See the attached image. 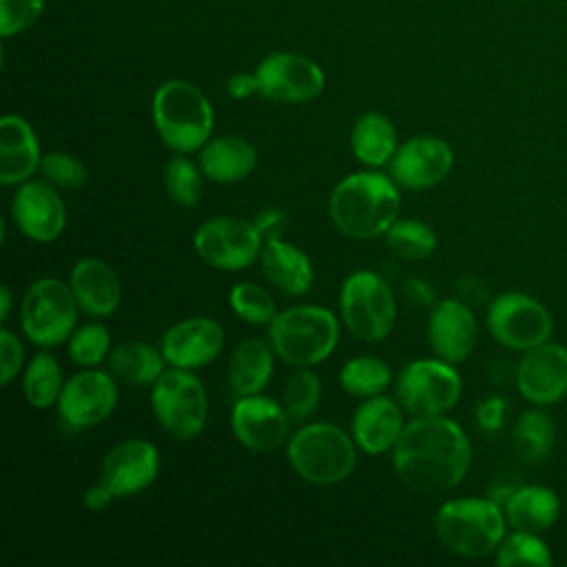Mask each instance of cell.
<instances>
[{"mask_svg": "<svg viewBox=\"0 0 567 567\" xmlns=\"http://www.w3.org/2000/svg\"><path fill=\"white\" fill-rule=\"evenodd\" d=\"M392 463L410 489L443 494L465 478L472 445L465 430L450 416H414L392 447Z\"/></svg>", "mask_w": 567, "mask_h": 567, "instance_id": "6da1fadb", "label": "cell"}, {"mask_svg": "<svg viewBox=\"0 0 567 567\" xmlns=\"http://www.w3.org/2000/svg\"><path fill=\"white\" fill-rule=\"evenodd\" d=\"M401 195L392 175L374 168L346 175L330 193L328 213L337 230L352 239L383 237L399 219Z\"/></svg>", "mask_w": 567, "mask_h": 567, "instance_id": "7a4b0ae2", "label": "cell"}, {"mask_svg": "<svg viewBox=\"0 0 567 567\" xmlns=\"http://www.w3.org/2000/svg\"><path fill=\"white\" fill-rule=\"evenodd\" d=\"M159 140L175 153L199 151L213 135L215 113L206 93L188 80L162 82L151 102Z\"/></svg>", "mask_w": 567, "mask_h": 567, "instance_id": "3957f363", "label": "cell"}, {"mask_svg": "<svg viewBox=\"0 0 567 567\" xmlns=\"http://www.w3.org/2000/svg\"><path fill=\"white\" fill-rule=\"evenodd\" d=\"M268 341L275 354L292 368L323 363L339 343V321L332 310L301 303L277 312L268 326Z\"/></svg>", "mask_w": 567, "mask_h": 567, "instance_id": "277c9868", "label": "cell"}, {"mask_svg": "<svg viewBox=\"0 0 567 567\" xmlns=\"http://www.w3.org/2000/svg\"><path fill=\"white\" fill-rule=\"evenodd\" d=\"M505 514L494 498H452L434 516L439 540L463 558H483L505 538Z\"/></svg>", "mask_w": 567, "mask_h": 567, "instance_id": "5b68a950", "label": "cell"}, {"mask_svg": "<svg viewBox=\"0 0 567 567\" xmlns=\"http://www.w3.org/2000/svg\"><path fill=\"white\" fill-rule=\"evenodd\" d=\"M357 443L341 427L319 421L299 427L288 441V461L299 478L312 485L346 481L357 463Z\"/></svg>", "mask_w": 567, "mask_h": 567, "instance_id": "8992f818", "label": "cell"}, {"mask_svg": "<svg viewBox=\"0 0 567 567\" xmlns=\"http://www.w3.org/2000/svg\"><path fill=\"white\" fill-rule=\"evenodd\" d=\"M151 388V408L166 434L190 441L204 432L208 396L199 377L190 370L168 368Z\"/></svg>", "mask_w": 567, "mask_h": 567, "instance_id": "52a82bcc", "label": "cell"}, {"mask_svg": "<svg viewBox=\"0 0 567 567\" xmlns=\"http://www.w3.org/2000/svg\"><path fill=\"white\" fill-rule=\"evenodd\" d=\"M339 308L346 328L361 341H383L394 328L396 299L379 272L357 270L348 275L341 284Z\"/></svg>", "mask_w": 567, "mask_h": 567, "instance_id": "ba28073f", "label": "cell"}, {"mask_svg": "<svg viewBox=\"0 0 567 567\" xmlns=\"http://www.w3.org/2000/svg\"><path fill=\"white\" fill-rule=\"evenodd\" d=\"M78 301L69 284L55 277L33 281L20 301V326L24 337L42 348L69 341L78 323Z\"/></svg>", "mask_w": 567, "mask_h": 567, "instance_id": "9c48e42d", "label": "cell"}, {"mask_svg": "<svg viewBox=\"0 0 567 567\" xmlns=\"http://www.w3.org/2000/svg\"><path fill=\"white\" fill-rule=\"evenodd\" d=\"M461 390V374L443 359H416L396 379L399 403L412 416L447 414L458 403Z\"/></svg>", "mask_w": 567, "mask_h": 567, "instance_id": "30bf717a", "label": "cell"}, {"mask_svg": "<svg viewBox=\"0 0 567 567\" xmlns=\"http://www.w3.org/2000/svg\"><path fill=\"white\" fill-rule=\"evenodd\" d=\"M115 374L100 368H84L64 381L58 399L60 423L69 432H82L106 421L117 405Z\"/></svg>", "mask_w": 567, "mask_h": 567, "instance_id": "8fae6325", "label": "cell"}, {"mask_svg": "<svg viewBox=\"0 0 567 567\" xmlns=\"http://www.w3.org/2000/svg\"><path fill=\"white\" fill-rule=\"evenodd\" d=\"M197 255L217 270H244L255 264L264 248L257 226L241 217H213L193 237Z\"/></svg>", "mask_w": 567, "mask_h": 567, "instance_id": "7c38bea8", "label": "cell"}, {"mask_svg": "<svg viewBox=\"0 0 567 567\" xmlns=\"http://www.w3.org/2000/svg\"><path fill=\"white\" fill-rule=\"evenodd\" d=\"M255 78L259 95L279 104H301L321 95L326 86L323 69L308 55L295 51H275L266 55Z\"/></svg>", "mask_w": 567, "mask_h": 567, "instance_id": "4fadbf2b", "label": "cell"}, {"mask_svg": "<svg viewBox=\"0 0 567 567\" xmlns=\"http://www.w3.org/2000/svg\"><path fill=\"white\" fill-rule=\"evenodd\" d=\"M487 328L492 337L512 350H532L551 334V315L529 295H498L487 310Z\"/></svg>", "mask_w": 567, "mask_h": 567, "instance_id": "5bb4252c", "label": "cell"}, {"mask_svg": "<svg viewBox=\"0 0 567 567\" xmlns=\"http://www.w3.org/2000/svg\"><path fill=\"white\" fill-rule=\"evenodd\" d=\"M159 450L146 439H126L111 447L100 465V481L115 498H128L151 487L159 474Z\"/></svg>", "mask_w": 567, "mask_h": 567, "instance_id": "9a60e30c", "label": "cell"}, {"mask_svg": "<svg viewBox=\"0 0 567 567\" xmlns=\"http://www.w3.org/2000/svg\"><path fill=\"white\" fill-rule=\"evenodd\" d=\"M454 166V151L443 137L414 135L403 142L390 159L392 179L410 190L441 184Z\"/></svg>", "mask_w": 567, "mask_h": 567, "instance_id": "2e32d148", "label": "cell"}, {"mask_svg": "<svg viewBox=\"0 0 567 567\" xmlns=\"http://www.w3.org/2000/svg\"><path fill=\"white\" fill-rule=\"evenodd\" d=\"M11 217L24 237L49 244L64 233L66 206L51 182L27 179L11 199Z\"/></svg>", "mask_w": 567, "mask_h": 567, "instance_id": "e0dca14e", "label": "cell"}, {"mask_svg": "<svg viewBox=\"0 0 567 567\" xmlns=\"http://www.w3.org/2000/svg\"><path fill=\"white\" fill-rule=\"evenodd\" d=\"M288 425L290 414L286 408L261 392L239 396L230 410L235 439L252 452H272L281 447L288 436Z\"/></svg>", "mask_w": 567, "mask_h": 567, "instance_id": "ac0fdd59", "label": "cell"}, {"mask_svg": "<svg viewBox=\"0 0 567 567\" xmlns=\"http://www.w3.org/2000/svg\"><path fill=\"white\" fill-rule=\"evenodd\" d=\"M516 388L534 405H551L567 394V348L540 343L525 350L516 368Z\"/></svg>", "mask_w": 567, "mask_h": 567, "instance_id": "d6986e66", "label": "cell"}, {"mask_svg": "<svg viewBox=\"0 0 567 567\" xmlns=\"http://www.w3.org/2000/svg\"><path fill=\"white\" fill-rule=\"evenodd\" d=\"M224 328L208 317H188L162 337V354L171 368L197 370L213 363L224 350Z\"/></svg>", "mask_w": 567, "mask_h": 567, "instance_id": "ffe728a7", "label": "cell"}, {"mask_svg": "<svg viewBox=\"0 0 567 567\" xmlns=\"http://www.w3.org/2000/svg\"><path fill=\"white\" fill-rule=\"evenodd\" d=\"M427 337L439 359L450 363L465 361L478 337L474 312L458 299L436 301L430 312Z\"/></svg>", "mask_w": 567, "mask_h": 567, "instance_id": "44dd1931", "label": "cell"}, {"mask_svg": "<svg viewBox=\"0 0 567 567\" xmlns=\"http://www.w3.org/2000/svg\"><path fill=\"white\" fill-rule=\"evenodd\" d=\"M403 427V405L385 394L368 396L352 414V439L372 456L392 450Z\"/></svg>", "mask_w": 567, "mask_h": 567, "instance_id": "7402d4cb", "label": "cell"}, {"mask_svg": "<svg viewBox=\"0 0 567 567\" xmlns=\"http://www.w3.org/2000/svg\"><path fill=\"white\" fill-rule=\"evenodd\" d=\"M42 153L33 126L16 113L0 117V184L20 186L40 168Z\"/></svg>", "mask_w": 567, "mask_h": 567, "instance_id": "603a6c76", "label": "cell"}, {"mask_svg": "<svg viewBox=\"0 0 567 567\" xmlns=\"http://www.w3.org/2000/svg\"><path fill=\"white\" fill-rule=\"evenodd\" d=\"M69 286L82 312L91 317H109L122 303V284L113 266L100 257L75 261L69 272Z\"/></svg>", "mask_w": 567, "mask_h": 567, "instance_id": "cb8c5ba5", "label": "cell"}, {"mask_svg": "<svg viewBox=\"0 0 567 567\" xmlns=\"http://www.w3.org/2000/svg\"><path fill=\"white\" fill-rule=\"evenodd\" d=\"M259 266L270 286L288 297H303L315 284L310 257L299 246L281 237H270L264 241Z\"/></svg>", "mask_w": 567, "mask_h": 567, "instance_id": "d4e9b609", "label": "cell"}, {"mask_svg": "<svg viewBox=\"0 0 567 567\" xmlns=\"http://www.w3.org/2000/svg\"><path fill=\"white\" fill-rule=\"evenodd\" d=\"M257 166L255 146L237 135L208 140L199 148V168L215 184H235L246 179Z\"/></svg>", "mask_w": 567, "mask_h": 567, "instance_id": "484cf974", "label": "cell"}, {"mask_svg": "<svg viewBox=\"0 0 567 567\" xmlns=\"http://www.w3.org/2000/svg\"><path fill=\"white\" fill-rule=\"evenodd\" d=\"M501 507L512 529L534 534L551 527L560 514V501L556 492L545 485L514 487Z\"/></svg>", "mask_w": 567, "mask_h": 567, "instance_id": "4316f807", "label": "cell"}, {"mask_svg": "<svg viewBox=\"0 0 567 567\" xmlns=\"http://www.w3.org/2000/svg\"><path fill=\"white\" fill-rule=\"evenodd\" d=\"M275 350L270 341L250 337L244 339L230 354L228 383L237 396L259 394L272 379Z\"/></svg>", "mask_w": 567, "mask_h": 567, "instance_id": "83f0119b", "label": "cell"}, {"mask_svg": "<svg viewBox=\"0 0 567 567\" xmlns=\"http://www.w3.org/2000/svg\"><path fill=\"white\" fill-rule=\"evenodd\" d=\"M350 148L354 157L368 168H381L390 164L399 148L392 120L379 111L363 113L352 126Z\"/></svg>", "mask_w": 567, "mask_h": 567, "instance_id": "f1b7e54d", "label": "cell"}, {"mask_svg": "<svg viewBox=\"0 0 567 567\" xmlns=\"http://www.w3.org/2000/svg\"><path fill=\"white\" fill-rule=\"evenodd\" d=\"M164 365L162 350L144 341H124L109 354L111 372L133 385H153L164 374Z\"/></svg>", "mask_w": 567, "mask_h": 567, "instance_id": "f546056e", "label": "cell"}, {"mask_svg": "<svg viewBox=\"0 0 567 567\" xmlns=\"http://www.w3.org/2000/svg\"><path fill=\"white\" fill-rule=\"evenodd\" d=\"M62 388H64V381H62V368L58 359L47 350L38 352L27 363V370L22 377V392L29 405L38 410L51 408L53 403H58Z\"/></svg>", "mask_w": 567, "mask_h": 567, "instance_id": "4dcf8cb0", "label": "cell"}, {"mask_svg": "<svg viewBox=\"0 0 567 567\" xmlns=\"http://www.w3.org/2000/svg\"><path fill=\"white\" fill-rule=\"evenodd\" d=\"M392 381V368L377 357H352L339 370L341 388L352 396L383 394Z\"/></svg>", "mask_w": 567, "mask_h": 567, "instance_id": "1f68e13d", "label": "cell"}, {"mask_svg": "<svg viewBox=\"0 0 567 567\" xmlns=\"http://www.w3.org/2000/svg\"><path fill=\"white\" fill-rule=\"evenodd\" d=\"M383 239L385 248L405 261H421L436 248V233L421 219H396Z\"/></svg>", "mask_w": 567, "mask_h": 567, "instance_id": "d6a6232c", "label": "cell"}, {"mask_svg": "<svg viewBox=\"0 0 567 567\" xmlns=\"http://www.w3.org/2000/svg\"><path fill=\"white\" fill-rule=\"evenodd\" d=\"M554 436H556L554 421L549 419L547 412L538 408L525 410L514 425L516 450L527 461L545 458L554 445Z\"/></svg>", "mask_w": 567, "mask_h": 567, "instance_id": "836d02e7", "label": "cell"}, {"mask_svg": "<svg viewBox=\"0 0 567 567\" xmlns=\"http://www.w3.org/2000/svg\"><path fill=\"white\" fill-rule=\"evenodd\" d=\"M496 565H501V567H516V565L549 567L551 554L538 534L514 529L512 534H505V538L496 547Z\"/></svg>", "mask_w": 567, "mask_h": 567, "instance_id": "e575fe53", "label": "cell"}, {"mask_svg": "<svg viewBox=\"0 0 567 567\" xmlns=\"http://www.w3.org/2000/svg\"><path fill=\"white\" fill-rule=\"evenodd\" d=\"M228 303L241 321L252 326H270L277 317V306L270 292L252 281L235 284L228 292Z\"/></svg>", "mask_w": 567, "mask_h": 567, "instance_id": "d590c367", "label": "cell"}, {"mask_svg": "<svg viewBox=\"0 0 567 567\" xmlns=\"http://www.w3.org/2000/svg\"><path fill=\"white\" fill-rule=\"evenodd\" d=\"M66 350L69 359L80 368H97L111 354V332L97 321L84 323L73 330Z\"/></svg>", "mask_w": 567, "mask_h": 567, "instance_id": "8d00e7d4", "label": "cell"}, {"mask_svg": "<svg viewBox=\"0 0 567 567\" xmlns=\"http://www.w3.org/2000/svg\"><path fill=\"white\" fill-rule=\"evenodd\" d=\"M321 401V379L310 368H297L290 374L284 390V408L290 414V421L301 423L315 414Z\"/></svg>", "mask_w": 567, "mask_h": 567, "instance_id": "74e56055", "label": "cell"}, {"mask_svg": "<svg viewBox=\"0 0 567 567\" xmlns=\"http://www.w3.org/2000/svg\"><path fill=\"white\" fill-rule=\"evenodd\" d=\"M202 168L184 153H177L164 171L168 197L179 206H195L202 195Z\"/></svg>", "mask_w": 567, "mask_h": 567, "instance_id": "f35d334b", "label": "cell"}, {"mask_svg": "<svg viewBox=\"0 0 567 567\" xmlns=\"http://www.w3.org/2000/svg\"><path fill=\"white\" fill-rule=\"evenodd\" d=\"M40 171L47 182H51L53 186H60V188H69V190L84 186L89 179L86 166L75 155H71L66 151L44 153L42 162H40Z\"/></svg>", "mask_w": 567, "mask_h": 567, "instance_id": "ab89813d", "label": "cell"}, {"mask_svg": "<svg viewBox=\"0 0 567 567\" xmlns=\"http://www.w3.org/2000/svg\"><path fill=\"white\" fill-rule=\"evenodd\" d=\"M44 11V0H0V35L11 38L31 29Z\"/></svg>", "mask_w": 567, "mask_h": 567, "instance_id": "60d3db41", "label": "cell"}, {"mask_svg": "<svg viewBox=\"0 0 567 567\" xmlns=\"http://www.w3.org/2000/svg\"><path fill=\"white\" fill-rule=\"evenodd\" d=\"M24 363V348L16 332L2 326L0 330V383L7 388Z\"/></svg>", "mask_w": 567, "mask_h": 567, "instance_id": "b9f144b4", "label": "cell"}, {"mask_svg": "<svg viewBox=\"0 0 567 567\" xmlns=\"http://www.w3.org/2000/svg\"><path fill=\"white\" fill-rule=\"evenodd\" d=\"M505 412H507L505 399L487 396L476 405V423L485 432H496V430H501V425L505 421Z\"/></svg>", "mask_w": 567, "mask_h": 567, "instance_id": "7bdbcfd3", "label": "cell"}, {"mask_svg": "<svg viewBox=\"0 0 567 567\" xmlns=\"http://www.w3.org/2000/svg\"><path fill=\"white\" fill-rule=\"evenodd\" d=\"M403 295L419 308H434L436 303V292L434 288L419 277H408L403 281Z\"/></svg>", "mask_w": 567, "mask_h": 567, "instance_id": "ee69618b", "label": "cell"}, {"mask_svg": "<svg viewBox=\"0 0 567 567\" xmlns=\"http://www.w3.org/2000/svg\"><path fill=\"white\" fill-rule=\"evenodd\" d=\"M252 224L257 226V230L261 233V237L266 241L270 237H279V230L286 224V213L281 208H261L252 217Z\"/></svg>", "mask_w": 567, "mask_h": 567, "instance_id": "f6af8a7d", "label": "cell"}, {"mask_svg": "<svg viewBox=\"0 0 567 567\" xmlns=\"http://www.w3.org/2000/svg\"><path fill=\"white\" fill-rule=\"evenodd\" d=\"M226 91L235 100H246L250 95H259V84H257L255 71L252 73H246V71L233 73L226 82Z\"/></svg>", "mask_w": 567, "mask_h": 567, "instance_id": "bcb514c9", "label": "cell"}, {"mask_svg": "<svg viewBox=\"0 0 567 567\" xmlns=\"http://www.w3.org/2000/svg\"><path fill=\"white\" fill-rule=\"evenodd\" d=\"M113 501H115L113 492H111L102 481H97L95 485H91V487L84 489V494H82V505H84L86 509H91V512H102V509H106Z\"/></svg>", "mask_w": 567, "mask_h": 567, "instance_id": "7dc6e473", "label": "cell"}, {"mask_svg": "<svg viewBox=\"0 0 567 567\" xmlns=\"http://www.w3.org/2000/svg\"><path fill=\"white\" fill-rule=\"evenodd\" d=\"M11 290H9V286H2L0 288V321L2 323H7V319H9V312H11Z\"/></svg>", "mask_w": 567, "mask_h": 567, "instance_id": "c3c4849f", "label": "cell"}]
</instances>
